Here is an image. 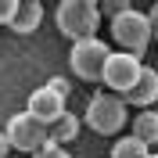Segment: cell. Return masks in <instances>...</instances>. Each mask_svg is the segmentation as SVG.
<instances>
[{
  "instance_id": "12",
  "label": "cell",
  "mask_w": 158,
  "mask_h": 158,
  "mask_svg": "<svg viewBox=\"0 0 158 158\" xmlns=\"http://www.w3.org/2000/svg\"><path fill=\"white\" fill-rule=\"evenodd\" d=\"M148 155H151V148H144V144L129 133V137H118L115 140V148H111L108 158H148Z\"/></svg>"
},
{
  "instance_id": "9",
  "label": "cell",
  "mask_w": 158,
  "mask_h": 158,
  "mask_svg": "<svg viewBox=\"0 0 158 158\" xmlns=\"http://www.w3.org/2000/svg\"><path fill=\"white\" fill-rule=\"evenodd\" d=\"M40 22H43V4L40 0H18V11H15L7 29L18 32V36H29V32L40 29Z\"/></svg>"
},
{
  "instance_id": "15",
  "label": "cell",
  "mask_w": 158,
  "mask_h": 158,
  "mask_svg": "<svg viewBox=\"0 0 158 158\" xmlns=\"http://www.w3.org/2000/svg\"><path fill=\"white\" fill-rule=\"evenodd\" d=\"M148 25H151V40H158V4L148 11Z\"/></svg>"
},
{
  "instance_id": "13",
  "label": "cell",
  "mask_w": 158,
  "mask_h": 158,
  "mask_svg": "<svg viewBox=\"0 0 158 158\" xmlns=\"http://www.w3.org/2000/svg\"><path fill=\"white\" fill-rule=\"evenodd\" d=\"M15 11H18V0H0V25H11Z\"/></svg>"
},
{
  "instance_id": "8",
  "label": "cell",
  "mask_w": 158,
  "mask_h": 158,
  "mask_svg": "<svg viewBox=\"0 0 158 158\" xmlns=\"http://www.w3.org/2000/svg\"><path fill=\"white\" fill-rule=\"evenodd\" d=\"M122 101H126V104H137L140 111L151 108V104H158V72L151 69V65H144V69H140V79L133 83V90H129Z\"/></svg>"
},
{
  "instance_id": "10",
  "label": "cell",
  "mask_w": 158,
  "mask_h": 158,
  "mask_svg": "<svg viewBox=\"0 0 158 158\" xmlns=\"http://www.w3.org/2000/svg\"><path fill=\"white\" fill-rule=\"evenodd\" d=\"M79 129H83V122H79L72 111H65V115H58V118L47 126V137H50V144L65 148V144H72V140L79 137Z\"/></svg>"
},
{
  "instance_id": "1",
  "label": "cell",
  "mask_w": 158,
  "mask_h": 158,
  "mask_svg": "<svg viewBox=\"0 0 158 158\" xmlns=\"http://www.w3.org/2000/svg\"><path fill=\"white\" fill-rule=\"evenodd\" d=\"M54 22L72 43L90 40L101 29V4H94V0H61L58 11H54Z\"/></svg>"
},
{
  "instance_id": "11",
  "label": "cell",
  "mask_w": 158,
  "mask_h": 158,
  "mask_svg": "<svg viewBox=\"0 0 158 158\" xmlns=\"http://www.w3.org/2000/svg\"><path fill=\"white\" fill-rule=\"evenodd\" d=\"M133 137L144 144V148H155L158 144V108H144L133 118Z\"/></svg>"
},
{
  "instance_id": "3",
  "label": "cell",
  "mask_w": 158,
  "mask_h": 158,
  "mask_svg": "<svg viewBox=\"0 0 158 158\" xmlns=\"http://www.w3.org/2000/svg\"><path fill=\"white\" fill-rule=\"evenodd\" d=\"M126 118H129V111H126V101L118 94H94L90 104H86V118L83 122L94 133H101V137H115L118 129L126 126Z\"/></svg>"
},
{
  "instance_id": "6",
  "label": "cell",
  "mask_w": 158,
  "mask_h": 158,
  "mask_svg": "<svg viewBox=\"0 0 158 158\" xmlns=\"http://www.w3.org/2000/svg\"><path fill=\"white\" fill-rule=\"evenodd\" d=\"M140 69H144V61L133 58V54H122V50H111L108 61H104V72H101V83L108 86V94H118V97H126L133 83L140 79Z\"/></svg>"
},
{
  "instance_id": "7",
  "label": "cell",
  "mask_w": 158,
  "mask_h": 158,
  "mask_svg": "<svg viewBox=\"0 0 158 158\" xmlns=\"http://www.w3.org/2000/svg\"><path fill=\"white\" fill-rule=\"evenodd\" d=\"M25 111H29L36 122H43V126H50L58 115H65V97H61L58 90H50V86H36L29 94V104H25Z\"/></svg>"
},
{
  "instance_id": "5",
  "label": "cell",
  "mask_w": 158,
  "mask_h": 158,
  "mask_svg": "<svg viewBox=\"0 0 158 158\" xmlns=\"http://www.w3.org/2000/svg\"><path fill=\"white\" fill-rule=\"evenodd\" d=\"M11 151H25V155H36L40 148H47L50 137H47V126L36 122L29 111H18V115L7 118V129H4Z\"/></svg>"
},
{
  "instance_id": "14",
  "label": "cell",
  "mask_w": 158,
  "mask_h": 158,
  "mask_svg": "<svg viewBox=\"0 0 158 158\" xmlns=\"http://www.w3.org/2000/svg\"><path fill=\"white\" fill-rule=\"evenodd\" d=\"M32 158H72V155H69L65 148H58V144H47V148H40Z\"/></svg>"
},
{
  "instance_id": "17",
  "label": "cell",
  "mask_w": 158,
  "mask_h": 158,
  "mask_svg": "<svg viewBox=\"0 0 158 158\" xmlns=\"http://www.w3.org/2000/svg\"><path fill=\"white\" fill-rule=\"evenodd\" d=\"M11 155V144H7V137H4V129H0V158H7Z\"/></svg>"
},
{
  "instance_id": "2",
  "label": "cell",
  "mask_w": 158,
  "mask_h": 158,
  "mask_svg": "<svg viewBox=\"0 0 158 158\" xmlns=\"http://www.w3.org/2000/svg\"><path fill=\"white\" fill-rule=\"evenodd\" d=\"M111 40L115 47H122V54H133V58H144V50L151 43V25H148V15L137 11L129 4L126 11H118L111 18Z\"/></svg>"
},
{
  "instance_id": "18",
  "label": "cell",
  "mask_w": 158,
  "mask_h": 158,
  "mask_svg": "<svg viewBox=\"0 0 158 158\" xmlns=\"http://www.w3.org/2000/svg\"><path fill=\"white\" fill-rule=\"evenodd\" d=\"M148 158H158V151H151V155H148Z\"/></svg>"
},
{
  "instance_id": "4",
  "label": "cell",
  "mask_w": 158,
  "mask_h": 158,
  "mask_svg": "<svg viewBox=\"0 0 158 158\" xmlns=\"http://www.w3.org/2000/svg\"><path fill=\"white\" fill-rule=\"evenodd\" d=\"M108 54H111V47L101 36L79 40V43H72V50H69V69H72V76H79L83 83H101V72H104Z\"/></svg>"
},
{
  "instance_id": "16",
  "label": "cell",
  "mask_w": 158,
  "mask_h": 158,
  "mask_svg": "<svg viewBox=\"0 0 158 158\" xmlns=\"http://www.w3.org/2000/svg\"><path fill=\"white\" fill-rule=\"evenodd\" d=\"M47 86H50V90H58L61 97H69V79H50Z\"/></svg>"
}]
</instances>
